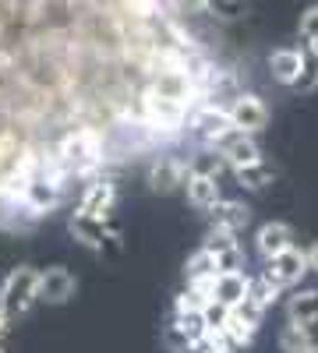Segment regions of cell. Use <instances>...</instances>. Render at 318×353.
Segmentation results:
<instances>
[{"mask_svg": "<svg viewBox=\"0 0 318 353\" xmlns=\"http://www.w3.org/2000/svg\"><path fill=\"white\" fill-rule=\"evenodd\" d=\"M53 152L68 170L71 181H92L96 173H106L110 152H106V134L96 128H68L64 134L53 138Z\"/></svg>", "mask_w": 318, "mask_h": 353, "instance_id": "1", "label": "cell"}, {"mask_svg": "<svg viewBox=\"0 0 318 353\" xmlns=\"http://www.w3.org/2000/svg\"><path fill=\"white\" fill-rule=\"evenodd\" d=\"M71 237L92 254H121V226L106 219V216H85V212H71L68 219Z\"/></svg>", "mask_w": 318, "mask_h": 353, "instance_id": "2", "label": "cell"}, {"mask_svg": "<svg viewBox=\"0 0 318 353\" xmlns=\"http://www.w3.org/2000/svg\"><path fill=\"white\" fill-rule=\"evenodd\" d=\"M39 304V269H32V265H18V269H11L4 276V307L8 318H25L32 314V307Z\"/></svg>", "mask_w": 318, "mask_h": 353, "instance_id": "3", "label": "cell"}, {"mask_svg": "<svg viewBox=\"0 0 318 353\" xmlns=\"http://www.w3.org/2000/svg\"><path fill=\"white\" fill-rule=\"evenodd\" d=\"M206 149H212L230 170L266 159V152H262V145H258V138L248 134V131H241V128H234V124L223 128L216 138H209V141H206Z\"/></svg>", "mask_w": 318, "mask_h": 353, "instance_id": "4", "label": "cell"}, {"mask_svg": "<svg viewBox=\"0 0 318 353\" xmlns=\"http://www.w3.org/2000/svg\"><path fill=\"white\" fill-rule=\"evenodd\" d=\"M121 201V188H117V176L113 173H96L92 181L81 184V194L74 201L71 212H85V216H106L113 219V209Z\"/></svg>", "mask_w": 318, "mask_h": 353, "instance_id": "5", "label": "cell"}, {"mask_svg": "<svg viewBox=\"0 0 318 353\" xmlns=\"http://www.w3.org/2000/svg\"><path fill=\"white\" fill-rule=\"evenodd\" d=\"M206 318H201V311H181V307H170V318H166V329H163V339L170 350L177 353H191L201 336H206Z\"/></svg>", "mask_w": 318, "mask_h": 353, "instance_id": "6", "label": "cell"}, {"mask_svg": "<svg viewBox=\"0 0 318 353\" xmlns=\"http://www.w3.org/2000/svg\"><path fill=\"white\" fill-rule=\"evenodd\" d=\"M311 269H308V251L304 248H286V251H279V254H272L269 261H266V269H262V276L272 283V286H279V290H294V286H301V279L308 276Z\"/></svg>", "mask_w": 318, "mask_h": 353, "instance_id": "7", "label": "cell"}, {"mask_svg": "<svg viewBox=\"0 0 318 353\" xmlns=\"http://www.w3.org/2000/svg\"><path fill=\"white\" fill-rule=\"evenodd\" d=\"M184 181H188V156H156L146 170V184L149 191L156 194H173V191H184Z\"/></svg>", "mask_w": 318, "mask_h": 353, "instance_id": "8", "label": "cell"}, {"mask_svg": "<svg viewBox=\"0 0 318 353\" xmlns=\"http://www.w3.org/2000/svg\"><path fill=\"white\" fill-rule=\"evenodd\" d=\"M262 321H266V314L258 311V307H251L248 301H241L237 307H230L226 311V321H223V336L237 346V353L241 350H248L251 343H255V336H258V329H262Z\"/></svg>", "mask_w": 318, "mask_h": 353, "instance_id": "9", "label": "cell"}, {"mask_svg": "<svg viewBox=\"0 0 318 353\" xmlns=\"http://www.w3.org/2000/svg\"><path fill=\"white\" fill-rule=\"evenodd\" d=\"M212 258H216V272H237V269H248V254H244V244L237 233H226V230H209L206 241H201Z\"/></svg>", "mask_w": 318, "mask_h": 353, "instance_id": "10", "label": "cell"}, {"mask_svg": "<svg viewBox=\"0 0 318 353\" xmlns=\"http://www.w3.org/2000/svg\"><path fill=\"white\" fill-rule=\"evenodd\" d=\"M74 293H78V276L68 269V265H50V269H39V304L61 307V304L74 301Z\"/></svg>", "mask_w": 318, "mask_h": 353, "instance_id": "11", "label": "cell"}, {"mask_svg": "<svg viewBox=\"0 0 318 353\" xmlns=\"http://www.w3.org/2000/svg\"><path fill=\"white\" fill-rule=\"evenodd\" d=\"M230 124L248 131V134H258V131H266L269 128V106L266 99L258 96V92H241L230 99Z\"/></svg>", "mask_w": 318, "mask_h": 353, "instance_id": "12", "label": "cell"}, {"mask_svg": "<svg viewBox=\"0 0 318 353\" xmlns=\"http://www.w3.org/2000/svg\"><path fill=\"white\" fill-rule=\"evenodd\" d=\"M146 88H149V92H156V96H163V99L198 106V92H195L191 71H152L146 78Z\"/></svg>", "mask_w": 318, "mask_h": 353, "instance_id": "13", "label": "cell"}, {"mask_svg": "<svg viewBox=\"0 0 318 353\" xmlns=\"http://www.w3.org/2000/svg\"><path fill=\"white\" fill-rule=\"evenodd\" d=\"M297 244V230L290 223H283V219H269L255 230V254L269 261L272 254L286 251V248H294Z\"/></svg>", "mask_w": 318, "mask_h": 353, "instance_id": "14", "label": "cell"}, {"mask_svg": "<svg viewBox=\"0 0 318 353\" xmlns=\"http://www.w3.org/2000/svg\"><path fill=\"white\" fill-rule=\"evenodd\" d=\"M209 223H212V230H226V233H241L251 226V205L248 201H241V198H219V205L209 212Z\"/></svg>", "mask_w": 318, "mask_h": 353, "instance_id": "15", "label": "cell"}, {"mask_svg": "<svg viewBox=\"0 0 318 353\" xmlns=\"http://www.w3.org/2000/svg\"><path fill=\"white\" fill-rule=\"evenodd\" d=\"M184 194L188 201L195 205L198 212H212L219 198H223V184H219V176H206V173H191L188 170V181H184Z\"/></svg>", "mask_w": 318, "mask_h": 353, "instance_id": "16", "label": "cell"}, {"mask_svg": "<svg viewBox=\"0 0 318 353\" xmlns=\"http://www.w3.org/2000/svg\"><path fill=\"white\" fill-rule=\"evenodd\" d=\"M301 71H304V53H301V46H279V50L269 53V74H272V81L294 88L297 78H301Z\"/></svg>", "mask_w": 318, "mask_h": 353, "instance_id": "17", "label": "cell"}, {"mask_svg": "<svg viewBox=\"0 0 318 353\" xmlns=\"http://www.w3.org/2000/svg\"><path fill=\"white\" fill-rule=\"evenodd\" d=\"M286 321L304 325V329L318 325V286H297L286 297Z\"/></svg>", "mask_w": 318, "mask_h": 353, "instance_id": "18", "label": "cell"}, {"mask_svg": "<svg viewBox=\"0 0 318 353\" xmlns=\"http://www.w3.org/2000/svg\"><path fill=\"white\" fill-rule=\"evenodd\" d=\"M248 290H251V276L244 269L237 272H219L216 276V286H212V301L223 304V307H237L244 297H248Z\"/></svg>", "mask_w": 318, "mask_h": 353, "instance_id": "19", "label": "cell"}, {"mask_svg": "<svg viewBox=\"0 0 318 353\" xmlns=\"http://www.w3.org/2000/svg\"><path fill=\"white\" fill-rule=\"evenodd\" d=\"M234 173V181L244 188V191H266L272 181H276V166L269 159H258V163H248V166H237L230 170Z\"/></svg>", "mask_w": 318, "mask_h": 353, "instance_id": "20", "label": "cell"}, {"mask_svg": "<svg viewBox=\"0 0 318 353\" xmlns=\"http://www.w3.org/2000/svg\"><path fill=\"white\" fill-rule=\"evenodd\" d=\"M279 297H283L279 286H272L266 276H251V290H248V297H244L251 307H258L262 314H269V307H276Z\"/></svg>", "mask_w": 318, "mask_h": 353, "instance_id": "21", "label": "cell"}, {"mask_svg": "<svg viewBox=\"0 0 318 353\" xmlns=\"http://www.w3.org/2000/svg\"><path fill=\"white\" fill-rule=\"evenodd\" d=\"M279 353H304L311 343H315V336H311V329H304V325H294V321H286V325L279 329Z\"/></svg>", "mask_w": 318, "mask_h": 353, "instance_id": "22", "label": "cell"}, {"mask_svg": "<svg viewBox=\"0 0 318 353\" xmlns=\"http://www.w3.org/2000/svg\"><path fill=\"white\" fill-rule=\"evenodd\" d=\"M301 53H304V71H301V78L294 85V92L308 96V92H315V88H318V43H304Z\"/></svg>", "mask_w": 318, "mask_h": 353, "instance_id": "23", "label": "cell"}, {"mask_svg": "<svg viewBox=\"0 0 318 353\" xmlns=\"http://www.w3.org/2000/svg\"><path fill=\"white\" fill-rule=\"evenodd\" d=\"M188 170L191 173H206V176H223V170H230L212 149H206V145H198V149L188 156Z\"/></svg>", "mask_w": 318, "mask_h": 353, "instance_id": "24", "label": "cell"}, {"mask_svg": "<svg viewBox=\"0 0 318 353\" xmlns=\"http://www.w3.org/2000/svg\"><path fill=\"white\" fill-rule=\"evenodd\" d=\"M251 11L248 0H206V14L212 18H223V21H234V18H244Z\"/></svg>", "mask_w": 318, "mask_h": 353, "instance_id": "25", "label": "cell"}, {"mask_svg": "<svg viewBox=\"0 0 318 353\" xmlns=\"http://www.w3.org/2000/svg\"><path fill=\"white\" fill-rule=\"evenodd\" d=\"M198 276H216V258H212L206 248H198V251L184 261V283H188V279H198Z\"/></svg>", "mask_w": 318, "mask_h": 353, "instance_id": "26", "label": "cell"}, {"mask_svg": "<svg viewBox=\"0 0 318 353\" xmlns=\"http://www.w3.org/2000/svg\"><path fill=\"white\" fill-rule=\"evenodd\" d=\"M297 32H301V39H304V43H318V4H311V8L301 14Z\"/></svg>", "mask_w": 318, "mask_h": 353, "instance_id": "27", "label": "cell"}, {"mask_svg": "<svg viewBox=\"0 0 318 353\" xmlns=\"http://www.w3.org/2000/svg\"><path fill=\"white\" fill-rule=\"evenodd\" d=\"M226 311H230V307H223V304H216V301H212L206 311H201V318H206V329H223Z\"/></svg>", "mask_w": 318, "mask_h": 353, "instance_id": "28", "label": "cell"}, {"mask_svg": "<svg viewBox=\"0 0 318 353\" xmlns=\"http://www.w3.org/2000/svg\"><path fill=\"white\" fill-rule=\"evenodd\" d=\"M304 251H308V269L318 276V241H315L311 248H304Z\"/></svg>", "mask_w": 318, "mask_h": 353, "instance_id": "29", "label": "cell"}, {"mask_svg": "<svg viewBox=\"0 0 318 353\" xmlns=\"http://www.w3.org/2000/svg\"><path fill=\"white\" fill-rule=\"evenodd\" d=\"M8 332H11V318H8L4 307H0V339H8Z\"/></svg>", "mask_w": 318, "mask_h": 353, "instance_id": "30", "label": "cell"}, {"mask_svg": "<svg viewBox=\"0 0 318 353\" xmlns=\"http://www.w3.org/2000/svg\"><path fill=\"white\" fill-rule=\"evenodd\" d=\"M304 353H318V343H311V346H308V350H304Z\"/></svg>", "mask_w": 318, "mask_h": 353, "instance_id": "31", "label": "cell"}, {"mask_svg": "<svg viewBox=\"0 0 318 353\" xmlns=\"http://www.w3.org/2000/svg\"><path fill=\"white\" fill-rule=\"evenodd\" d=\"M0 304H4V279H0Z\"/></svg>", "mask_w": 318, "mask_h": 353, "instance_id": "32", "label": "cell"}, {"mask_svg": "<svg viewBox=\"0 0 318 353\" xmlns=\"http://www.w3.org/2000/svg\"><path fill=\"white\" fill-rule=\"evenodd\" d=\"M0 353H4V346H0Z\"/></svg>", "mask_w": 318, "mask_h": 353, "instance_id": "33", "label": "cell"}]
</instances>
